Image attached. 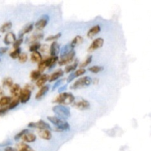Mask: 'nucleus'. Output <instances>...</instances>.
<instances>
[{"mask_svg":"<svg viewBox=\"0 0 151 151\" xmlns=\"http://www.w3.org/2000/svg\"><path fill=\"white\" fill-rule=\"evenodd\" d=\"M103 69H104V68H103V66H91V67H90L89 69H88V71L91 72H92V73L97 74V73H99V72H101Z\"/></svg>","mask_w":151,"mask_h":151,"instance_id":"f704fd0d","label":"nucleus"},{"mask_svg":"<svg viewBox=\"0 0 151 151\" xmlns=\"http://www.w3.org/2000/svg\"><path fill=\"white\" fill-rule=\"evenodd\" d=\"M28 127L32 128H38V129L39 130L51 129V126H50L47 122H46L44 120H39L38 121V122H29V123L28 124Z\"/></svg>","mask_w":151,"mask_h":151,"instance_id":"39448f33","label":"nucleus"},{"mask_svg":"<svg viewBox=\"0 0 151 151\" xmlns=\"http://www.w3.org/2000/svg\"><path fill=\"white\" fill-rule=\"evenodd\" d=\"M41 73L39 72L38 70H33L30 73V75H29V77H30V79L32 81H37V80L38 79V78L41 77Z\"/></svg>","mask_w":151,"mask_h":151,"instance_id":"72a5a7b5","label":"nucleus"},{"mask_svg":"<svg viewBox=\"0 0 151 151\" xmlns=\"http://www.w3.org/2000/svg\"><path fill=\"white\" fill-rule=\"evenodd\" d=\"M49 90H50V86L49 85H46L41 87L39 91L37 92L36 95H35V99H36V100H40V99H41L47 92H48Z\"/></svg>","mask_w":151,"mask_h":151,"instance_id":"4468645a","label":"nucleus"},{"mask_svg":"<svg viewBox=\"0 0 151 151\" xmlns=\"http://www.w3.org/2000/svg\"><path fill=\"white\" fill-rule=\"evenodd\" d=\"M29 131H28L27 129H24L22 130V131H21L20 132L18 133L17 134H16V136L14 137V139L15 140H19V139L22 138V137H23L24 135L25 134H27V133H28Z\"/></svg>","mask_w":151,"mask_h":151,"instance_id":"a19ab883","label":"nucleus"},{"mask_svg":"<svg viewBox=\"0 0 151 151\" xmlns=\"http://www.w3.org/2000/svg\"><path fill=\"white\" fill-rule=\"evenodd\" d=\"M16 151H35L32 148H31L30 146L24 142H20L16 145Z\"/></svg>","mask_w":151,"mask_h":151,"instance_id":"4be33fe9","label":"nucleus"},{"mask_svg":"<svg viewBox=\"0 0 151 151\" xmlns=\"http://www.w3.org/2000/svg\"><path fill=\"white\" fill-rule=\"evenodd\" d=\"M86 70L85 69H78V70L74 71V72H72L67 78V83H69L72 82L75 78L84 75V74L86 73Z\"/></svg>","mask_w":151,"mask_h":151,"instance_id":"9b49d317","label":"nucleus"},{"mask_svg":"<svg viewBox=\"0 0 151 151\" xmlns=\"http://www.w3.org/2000/svg\"><path fill=\"white\" fill-rule=\"evenodd\" d=\"M92 82V79L90 77L86 76L79 78L78 81H75L73 84L70 86L71 89H79V88H83V87L88 86Z\"/></svg>","mask_w":151,"mask_h":151,"instance_id":"20e7f679","label":"nucleus"},{"mask_svg":"<svg viewBox=\"0 0 151 151\" xmlns=\"http://www.w3.org/2000/svg\"><path fill=\"white\" fill-rule=\"evenodd\" d=\"M75 98L71 92H62L60 93L58 97L55 99L54 103H59L62 106H67L74 103Z\"/></svg>","mask_w":151,"mask_h":151,"instance_id":"f03ea898","label":"nucleus"},{"mask_svg":"<svg viewBox=\"0 0 151 151\" xmlns=\"http://www.w3.org/2000/svg\"><path fill=\"white\" fill-rule=\"evenodd\" d=\"M31 97V91L24 88L21 90L20 94H19V101L22 103H26L29 100Z\"/></svg>","mask_w":151,"mask_h":151,"instance_id":"9d476101","label":"nucleus"},{"mask_svg":"<svg viewBox=\"0 0 151 151\" xmlns=\"http://www.w3.org/2000/svg\"><path fill=\"white\" fill-rule=\"evenodd\" d=\"M16 40V35L13 32H7L4 38V43L6 45H10V44H13Z\"/></svg>","mask_w":151,"mask_h":151,"instance_id":"ddd939ff","label":"nucleus"},{"mask_svg":"<svg viewBox=\"0 0 151 151\" xmlns=\"http://www.w3.org/2000/svg\"><path fill=\"white\" fill-rule=\"evenodd\" d=\"M31 61L34 62V63H39L41 60H42V56H41V53L37 52H34L31 53L30 55Z\"/></svg>","mask_w":151,"mask_h":151,"instance_id":"393cba45","label":"nucleus"},{"mask_svg":"<svg viewBox=\"0 0 151 151\" xmlns=\"http://www.w3.org/2000/svg\"><path fill=\"white\" fill-rule=\"evenodd\" d=\"M10 101H11V97H8V96H3L2 97L0 98V107L2 108L8 106Z\"/></svg>","mask_w":151,"mask_h":151,"instance_id":"a878e982","label":"nucleus"},{"mask_svg":"<svg viewBox=\"0 0 151 151\" xmlns=\"http://www.w3.org/2000/svg\"><path fill=\"white\" fill-rule=\"evenodd\" d=\"M49 78H50V76H49L48 75H47V74L41 75V77H40V78H38L36 81L37 86L38 87L44 86V85L45 84V83L47 82V81H49Z\"/></svg>","mask_w":151,"mask_h":151,"instance_id":"5701e85b","label":"nucleus"},{"mask_svg":"<svg viewBox=\"0 0 151 151\" xmlns=\"http://www.w3.org/2000/svg\"><path fill=\"white\" fill-rule=\"evenodd\" d=\"M19 103H20V101H19V97H11V101H10V104L7 106L8 107V110H12V109L17 107Z\"/></svg>","mask_w":151,"mask_h":151,"instance_id":"bb28decb","label":"nucleus"},{"mask_svg":"<svg viewBox=\"0 0 151 151\" xmlns=\"http://www.w3.org/2000/svg\"><path fill=\"white\" fill-rule=\"evenodd\" d=\"M33 27H34V25L32 23L26 25V26H25L24 27L23 29H22V30L19 32V38H23V35H24V34H27V33H29V32H30L33 29Z\"/></svg>","mask_w":151,"mask_h":151,"instance_id":"412c9836","label":"nucleus"},{"mask_svg":"<svg viewBox=\"0 0 151 151\" xmlns=\"http://www.w3.org/2000/svg\"><path fill=\"white\" fill-rule=\"evenodd\" d=\"M83 42V38L82 36H81V35H77V36L75 37V38L72 40V42L70 43V44L72 45V47H73V48H75L76 46L82 44Z\"/></svg>","mask_w":151,"mask_h":151,"instance_id":"cd10ccee","label":"nucleus"},{"mask_svg":"<svg viewBox=\"0 0 151 151\" xmlns=\"http://www.w3.org/2000/svg\"><path fill=\"white\" fill-rule=\"evenodd\" d=\"M43 38H44V33L43 32H38V33H34L29 38H27V41L30 43L39 42V41L43 39Z\"/></svg>","mask_w":151,"mask_h":151,"instance_id":"2eb2a0df","label":"nucleus"},{"mask_svg":"<svg viewBox=\"0 0 151 151\" xmlns=\"http://www.w3.org/2000/svg\"><path fill=\"white\" fill-rule=\"evenodd\" d=\"M78 66V60H76L74 63H72V64H70V65H67V66L65 67V69H64L65 72H66V73H69V72H73L74 71L77 69Z\"/></svg>","mask_w":151,"mask_h":151,"instance_id":"c85d7f7f","label":"nucleus"},{"mask_svg":"<svg viewBox=\"0 0 151 151\" xmlns=\"http://www.w3.org/2000/svg\"><path fill=\"white\" fill-rule=\"evenodd\" d=\"M73 106L78 110H87L90 108V103L88 100L84 99H80L78 100H75L73 103Z\"/></svg>","mask_w":151,"mask_h":151,"instance_id":"0eeeda50","label":"nucleus"},{"mask_svg":"<svg viewBox=\"0 0 151 151\" xmlns=\"http://www.w3.org/2000/svg\"><path fill=\"white\" fill-rule=\"evenodd\" d=\"M19 58V62H20V63H25V62L27 61L28 55H27V53L21 52V54L19 55V58Z\"/></svg>","mask_w":151,"mask_h":151,"instance_id":"ea45409f","label":"nucleus"},{"mask_svg":"<svg viewBox=\"0 0 151 151\" xmlns=\"http://www.w3.org/2000/svg\"><path fill=\"white\" fill-rule=\"evenodd\" d=\"M100 30H101V27H100V25H95V26L92 27L88 31V32H87V36L89 38H92L97 34H98L100 32Z\"/></svg>","mask_w":151,"mask_h":151,"instance_id":"f3484780","label":"nucleus"},{"mask_svg":"<svg viewBox=\"0 0 151 151\" xmlns=\"http://www.w3.org/2000/svg\"><path fill=\"white\" fill-rule=\"evenodd\" d=\"M13 79L10 77L8 78H5L3 79L2 81V86L4 87H7V88H10V87L13 86Z\"/></svg>","mask_w":151,"mask_h":151,"instance_id":"473e14b6","label":"nucleus"},{"mask_svg":"<svg viewBox=\"0 0 151 151\" xmlns=\"http://www.w3.org/2000/svg\"><path fill=\"white\" fill-rule=\"evenodd\" d=\"M52 111L55 114H57L58 117L60 119H66L71 116L70 109L65 106H61V105L55 106L52 108Z\"/></svg>","mask_w":151,"mask_h":151,"instance_id":"7ed1b4c3","label":"nucleus"},{"mask_svg":"<svg viewBox=\"0 0 151 151\" xmlns=\"http://www.w3.org/2000/svg\"><path fill=\"white\" fill-rule=\"evenodd\" d=\"M60 52V45L57 41H53L50 47V53L52 57L58 56V53Z\"/></svg>","mask_w":151,"mask_h":151,"instance_id":"f8f14e48","label":"nucleus"},{"mask_svg":"<svg viewBox=\"0 0 151 151\" xmlns=\"http://www.w3.org/2000/svg\"><path fill=\"white\" fill-rule=\"evenodd\" d=\"M3 95H4V91H3V90L0 88V98H1V97H2Z\"/></svg>","mask_w":151,"mask_h":151,"instance_id":"8fccbe9b","label":"nucleus"},{"mask_svg":"<svg viewBox=\"0 0 151 151\" xmlns=\"http://www.w3.org/2000/svg\"><path fill=\"white\" fill-rule=\"evenodd\" d=\"M41 44H40L39 42H35L32 43V44L29 47V50L31 52H37V50H39L41 48Z\"/></svg>","mask_w":151,"mask_h":151,"instance_id":"e433bc0d","label":"nucleus"},{"mask_svg":"<svg viewBox=\"0 0 151 151\" xmlns=\"http://www.w3.org/2000/svg\"><path fill=\"white\" fill-rule=\"evenodd\" d=\"M75 51L73 50L71 52H69V54H67L66 55L63 56V57H60V60L58 61L59 66H63V65H68L69 63H70L71 62L73 61L74 58H75Z\"/></svg>","mask_w":151,"mask_h":151,"instance_id":"6e6552de","label":"nucleus"},{"mask_svg":"<svg viewBox=\"0 0 151 151\" xmlns=\"http://www.w3.org/2000/svg\"><path fill=\"white\" fill-rule=\"evenodd\" d=\"M63 74H64V72H63L62 69H58V70H56L55 72H53V73L50 75V78H49V81H50V82H52V81H57V80L59 79L60 77L63 76Z\"/></svg>","mask_w":151,"mask_h":151,"instance_id":"a211bd4d","label":"nucleus"},{"mask_svg":"<svg viewBox=\"0 0 151 151\" xmlns=\"http://www.w3.org/2000/svg\"><path fill=\"white\" fill-rule=\"evenodd\" d=\"M7 111H8V107H7V106L0 108V116H2V115L5 114L6 112H7Z\"/></svg>","mask_w":151,"mask_h":151,"instance_id":"37998d69","label":"nucleus"},{"mask_svg":"<svg viewBox=\"0 0 151 151\" xmlns=\"http://www.w3.org/2000/svg\"><path fill=\"white\" fill-rule=\"evenodd\" d=\"M13 27V24L11 22H5L4 24H3L1 27H0V32L4 33V32H7L8 30H10V29Z\"/></svg>","mask_w":151,"mask_h":151,"instance_id":"c756f323","label":"nucleus"},{"mask_svg":"<svg viewBox=\"0 0 151 151\" xmlns=\"http://www.w3.org/2000/svg\"><path fill=\"white\" fill-rule=\"evenodd\" d=\"M48 46L47 45H43V46H41V48H40V50H41V52H47V50H48Z\"/></svg>","mask_w":151,"mask_h":151,"instance_id":"49530a36","label":"nucleus"},{"mask_svg":"<svg viewBox=\"0 0 151 151\" xmlns=\"http://www.w3.org/2000/svg\"><path fill=\"white\" fill-rule=\"evenodd\" d=\"M58 60V57L55 56V57H50V58H47V67L52 68V66H55V64L56 63V62Z\"/></svg>","mask_w":151,"mask_h":151,"instance_id":"7c9ffc66","label":"nucleus"},{"mask_svg":"<svg viewBox=\"0 0 151 151\" xmlns=\"http://www.w3.org/2000/svg\"><path fill=\"white\" fill-rule=\"evenodd\" d=\"M0 38H1V35H0Z\"/></svg>","mask_w":151,"mask_h":151,"instance_id":"3c124183","label":"nucleus"},{"mask_svg":"<svg viewBox=\"0 0 151 151\" xmlns=\"http://www.w3.org/2000/svg\"><path fill=\"white\" fill-rule=\"evenodd\" d=\"M66 88H67V85L63 86H61V87H60V88L58 89V92H59V93L63 92V91H65V90L66 89Z\"/></svg>","mask_w":151,"mask_h":151,"instance_id":"de8ad7c7","label":"nucleus"},{"mask_svg":"<svg viewBox=\"0 0 151 151\" xmlns=\"http://www.w3.org/2000/svg\"><path fill=\"white\" fill-rule=\"evenodd\" d=\"M8 50L7 47H0V55H4V53H6Z\"/></svg>","mask_w":151,"mask_h":151,"instance_id":"a18cd8bd","label":"nucleus"},{"mask_svg":"<svg viewBox=\"0 0 151 151\" xmlns=\"http://www.w3.org/2000/svg\"><path fill=\"white\" fill-rule=\"evenodd\" d=\"M47 68V58L44 59V60H41V61L38 63V70L40 72H43Z\"/></svg>","mask_w":151,"mask_h":151,"instance_id":"2f4dec72","label":"nucleus"},{"mask_svg":"<svg viewBox=\"0 0 151 151\" xmlns=\"http://www.w3.org/2000/svg\"><path fill=\"white\" fill-rule=\"evenodd\" d=\"M91 61H92V55L88 56V57L86 58V59L83 63H81V64L79 65L80 68H81V69H83L84 67H86V66H88V64H90V63H91Z\"/></svg>","mask_w":151,"mask_h":151,"instance_id":"c9c22d12","label":"nucleus"},{"mask_svg":"<svg viewBox=\"0 0 151 151\" xmlns=\"http://www.w3.org/2000/svg\"><path fill=\"white\" fill-rule=\"evenodd\" d=\"M20 54H21V48L19 47V48L15 49L13 51H12L10 53V56L12 58L16 59L19 58V55Z\"/></svg>","mask_w":151,"mask_h":151,"instance_id":"58836bf2","label":"nucleus"},{"mask_svg":"<svg viewBox=\"0 0 151 151\" xmlns=\"http://www.w3.org/2000/svg\"><path fill=\"white\" fill-rule=\"evenodd\" d=\"M38 135L41 139L44 140H50L52 139V134L50 130H40L38 131Z\"/></svg>","mask_w":151,"mask_h":151,"instance_id":"6ab92c4d","label":"nucleus"},{"mask_svg":"<svg viewBox=\"0 0 151 151\" xmlns=\"http://www.w3.org/2000/svg\"><path fill=\"white\" fill-rule=\"evenodd\" d=\"M103 44H104V39L102 38H97L96 39H94V41H92L90 46L88 48V52L91 53L94 51H95L97 49H100L103 47Z\"/></svg>","mask_w":151,"mask_h":151,"instance_id":"423d86ee","label":"nucleus"},{"mask_svg":"<svg viewBox=\"0 0 151 151\" xmlns=\"http://www.w3.org/2000/svg\"><path fill=\"white\" fill-rule=\"evenodd\" d=\"M23 41H24L23 38H19L18 39H16V41H15V42L13 44V48H14V49L19 48V47H20L21 44H22Z\"/></svg>","mask_w":151,"mask_h":151,"instance_id":"79ce46f5","label":"nucleus"},{"mask_svg":"<svg viewBox=\"0 0 151 151\" xmlns=\"http://www.w3.org/2000/svg\"><path fill=\"white\" fill-rule=\"evenodd\" d=\"M74 48L72 47V45L69 44H67L66 45H65L64 47L62 48L61 51H60V57H63V56L66 55L67 54H69V52H71L72 51H73Z\"/></svg>","mask_w":151,"mask_h":151,"instance_id":"b1692460","label":"nucleus"},{"mask_svg":"<svg viewBox=\"0 0 151 151\" xmlns=\"http://www.w3.org/2000/svg\"><path fill=\"white\" fill-rule=\"evenodd\" d=\"M4 151H16V150L15 148L12 147H6V148L4 149Z\"/></svg>","mask_w":151,"mask_h":151,"instance_id":"09e8293b","label":"nucleus"},{"mask_svg":"<svg viewBox=\"0 0 151 151\" xmlns=\"http://www.w3.org/2000/svg\"><path fill=\"white\" fill-rule=\"evenodd\" d=\"M61 32H58V33L55 34V35H49L48 37L46 38V41H55L56 40L58 39L61 36Z\"/></svg>","mask_w":151,"mask_h":151,"instance_id":"4c0bfd02","label":"nucleus"},{"mask_svg":"<svg viewBox=\"0 0 151 151\" xmlns=\"http://www.w3.org/2000/svg\"><path fill=\"white\" fill-rule=\"evenodd\" d=\"M49 20H50V16L48 15H44L41 16L35 24V27L38 30H41L44 29L48 24Z\"/></svg>","mask_w":151,"mask_h":151,"instance_id":"1a4fd4ad","label":"nucleus"},{"mask_svg":"<svg viewBox=\"0 0 151 151\" xmlns=\"http://www.w3.org/2000/svg\"><path fill=\"white\" fill-rule=\"evenodd\" d=\"M63 79H60V80H58V81H57V82L55 83V84L53 85L52 90H55L56 88H57V87H58L59 85H60V84H61V83L63 82Z\"/></svg>","mask_w":151,"mask_h":151,"instance_id":"c03bdc74","label":"nucleus"},{"mask_svg":"<svg viewBox=\"0 0 151 151\" xmlns=\"http://www.w3.org/2000/svg\"><path fill=\"white\" fill-rule=\"evenodd\" d=\"M47 119L57 127L55 131H69L70 129V125L65 119H60L58 116H47Z\"/></svg>","mask_w":151,"mask_h":151,"instance_id":"f257e3e1","label":"nucleus"},{"mask_svg":"<svg viewBox=\"0 0 151 151\" xmlns=\"http://www.w3.org/2000/svg\"><path fill=\"white\" fill-rule=\"evenodd\" d=\"M22 139H23L24 142L27 143L30 142H34L36 140V136L34 134H32V133H27L24 135L22 137Z\"/></svg>","mask_w":151,"mask_h":151,"instance_id":"aec40b11","label":"nucleus"},{"mask_svg":"<svg viewBox=\"0 0 151 151\" xmlns=\"http://www.w3.org/2000/svg\"><path fill=\"white\" fill-rule=\"evenodd\" d=\"M21 90H22V88H21L20 86L17 83L13 84V86L10 88V93L13 95V97H19Z\"/></svg>","mask_w":151,"mask_h":151,"instance_id":"dca6fc26","label":"nucleus"}]
</instances>
